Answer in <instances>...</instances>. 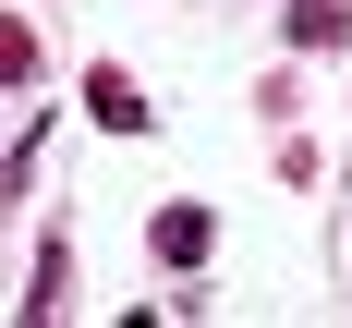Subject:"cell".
<instances>
[{
    "instance_id": "cell-1",
    "label": "cell",
    "mask_w": 352,
    "mask_h": 328,
    "mask_svg": "<svg viewBox=\"0 0 352 328\" xmlns=\"http://www.w3.org/2000/svg\"><path fill=\"white\" fill-rule=\"evenodd\" d=\"M85 109H98L109 134H146V85H134L122 61H98V73H85Z\"/></svg>"
},
{
    "instance_id": "cell-2",
    "label": "cell",
    "mask_w": 352,
    "mask_h": 328,
    "mask_svg": "<svg viewBox=\"0 0 352 328\" xmlns=\"http://www.w3.org/2000/svg\"><path fill=\"white\" fill-rule=\"evenodd\" d=\"M207 243H219L207 207H158V255H170V267H207Z\"/></svg>"
},
{
    "instance_id": "cell-3",
    "label": "cell",
    "mask_w": 352,
    "mask_h": 328,
    "mask_svg": "<svg viewBox=\"0 0 352 328\" xmlns=\"http://www.w3.org/2000/svg\"><path fill=\"white\" fill-rule=\"evenodd\" d=\"M340 36H352L340 0H292V49H340Z\"/></svg>"
}]
</instances>
